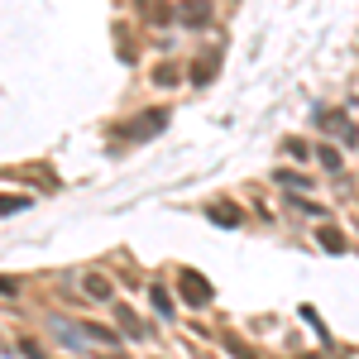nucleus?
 I'll use <instances>...</instances> for the list:
<instances>
[{"instance_id": "7", "label": "nucleus", "mask_w": 359, "mask_h": 359, "mask_svg": "<svg viewBox=\"0 0 359 359\" xmlns=\"http://www.w3.org/2000/svg\"><path fill=\"white\" fill-rule=\"evenodd\" d=\"M25 206H29V196H0V216H15Z\"/></svg>"}, {"instance_id": "11", "label": "nucleus", "mask_w": 359, "mask_h": 359, "mask_svg": "<svg viewBox=\"0 0 359 359\" xmlns=\"http://www.w3.org/2000/svg\"><path fill=\"white\" fill-rule=\"evenodd\" d=\"M25 355H29V359H43V350H39L34 340H25Z\"/></svg>"}, {"instance_id": "2", "label": "nucleus", "mask_w": 359, "mask_h": 359, "mask_svg": "<svg viewBox=\"0 0 359 359\" xmlns=\"http://www.w3.org/2000/svg\"><path fill=\"white\" fill-rule=\"evenodd\" d=\"M115 321L130 331V340H149V335H154V331H149V326H144V321L135 316V311H130V306H120V302H115Z\"/></svg>"}, {"instance_id": "9", "label": "nucleus", "mask_w": 359, "mask_h": 359, "mask_svg": "<svg viewBox=\"0 0 359 359\" xmlns=\"http://www.w3.org/2000/svg\"><path fill=\"white\" fill-rule=\"evenodd\" d=\"M149 297H154V306H158V311H163V316H172V302H168V292H163V287H154V292H149Z\"/></svg>"}, {"instance_id": "5", "label": "nucleus", "mask_w": 359, "mask_h": 359, "mask_svg": "<svg viewBox=\"0 0 359 359\" xmlns=\"http://www.w3.org/2000/svg\"><path fill=\"white\" fill-rule=\"evenodd\" d=\"M139 15H149V20H154V25H163V0H139Z\"/></svg>"}, {"instance_id": "3", "label": "nucleus", "mask_w": 359, "mask_h": 359, "mask_svg": "<svg viewBox=\"0 0 359 359\" xmlns=\"http://www.w3.org/2000/svg\"><path fill=\"white\" fill-rule=\"evenodd\" d=\"M82 287H86V297H91V302H111V278H106V273H86Z\"/></svg>"}, {"instance_id": "6", "label": "nucleus", "mask_w": 359, "mask_h": 359, "mask_svg": "<svg viewBox=\"0 0 359 359\" xmlns=\"http://www.w3.org/2000/svg\"><path fill=\"white\" fill-rule=\"evenodd\" d=\"M211 216H216V225H240V211L225 201V206H211Z\"/></svg>"}, {"instance_id": "4", "label": "nucleus", "mask_w": 359, "mask_h": 359, "mask_svg": "<svg viewBox=\"0 0 359 359\" xmlns=\"http://www.w3.org/2000/svg\"><path fill=\"white\" fill-rule=\"evenodd\" d=\"M182 20H187V25H206V20H211V5H206V0H196V5H182Z\"/></svg>"}, {"instance_id": "10", "label": "nucleus", "mask_w": 359, "mask_h": 359, "mask_svg": "<svg viewBox=\"0 0 359 359\" xmlns=\"http://www.w3.org/2000/svg\"><path fill=\"white\" fill-rule=\"evenodd\" d=\"M0 292H5V297H15V292H20V278H0Z\"/></svg>"}, {"instance_id": "8", "label": "nucleus", "mask_w": 359, "mask_h": 359, "mask_svg": "<svg viewBox=\"0 0 359 359\" xmlns=\"http://www.w3.org/2000/svg\"><path fill=\"white\" fill-rule=\"evenodd\" d=\"M321 245L331 249V254H340V249H345V235H340V230H321Z\"/></svg>"}, {"instance_id": "1", "label": "nucleus", "mask_w": 359, "mask_h": 359, "mask_svg": "<svg viewBox=\"0 0 359 359\" xmlns=\"http://www.w3.org/2000/svg\"><path fill=\"white\" fill-rule=\"evenodd\" d=\"M177 287H182V302L187 306H206L211 302V283L196 273V269H182V273H177Z\"/></svg>"}]
</instances>
